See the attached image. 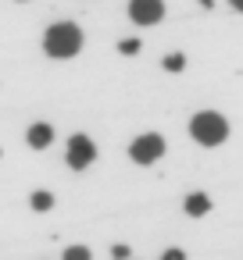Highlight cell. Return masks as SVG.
Returning a JSON list of instances; mask_svg holds the SVG:
<instances>
[{"label": "cell", "mask_w": 243, "mask_h": 260, "mask_svg": "<svg viewBox=\"0 0 243 260\" xmlns=\"http://www.w3.org/2000/svg\"><path fill=\"white\" fill-rule=\"evenodd\" d=\"M43 50H47L50 57H58V61L75 57V54L83 50V29H79L75 22H58V25H50L47 36H43Z\"/></svg>", "instance_id": "cell-1"}, {"label": "cell", "mask_w": 243, "mask_h": 260, "mask_svg": "<svg viewBox=\"0 0 243 260\" xmlns=\"http://www.w3.org/2000/svg\"><path fill=\"white\" fill-rule=\"evenodd\" d=\"M190 136H193L200 146H222V143L229 139V121H225V114H218V111H200V114L190 118Z\"/></svg>", "instance_id": "cell-2"}, {"label": "cell", "mask_w": 243, "mask_h": 260, "mask_svg": "<svg viewBox=\"0 0 243 260\" xmlns=\"http://www.w3.org/2000/svg\"><path fill=\"white\" fill-rule=\"evenodd\" d=\"M165 150H168V143H165V136H157V132L136 136V139L129 143V157H132L136 164H154L157 157H165Z\"/></svg>", "instance_id": "cell-3"}, {"label": "cell", "mask_w": 243, "mask_h": 260, "mask_svg": "<svg viewBox=\"0 0 243 260\" xmlns=\"http://www.w3.org/2000/svg\"><path fill=\"white\" fill-rule=\"evenodd\" d=\"M65 160H68L72 171H86V168L97 160V146H93V139L83 136V132H75V136L68 139V153H65Z\"/></svg>", "instance_id": "cell-4"}, {"label": "cell", "mask_w": 243, "mask_h": 260, "mask_svg": "<svg viewBox=\"0 0 243 260\" xmlns=\"http://www.w3.org/2000/svg\"><path fill=\"white\" fill-rule=\"evenodd\" d=\"M129 18L136 25H157L165 18V0H129Z\"/></svg>", "instance_id": "cell-5"}, {"label": "cell", "mask_w": 243, "mask_h": 260, "mask_svg": "<svg viewBox=\"0 0 243 260\" xmlns=\"http://www.w3.org/2000/svg\"><path fill=\"white\" fill-rule=\"evenodd\" d=\"M25 143H29L33 150H47V146L54 143V128H50V121H33L29 132H25Z\"/></svg>", "instance_id": "cell-6"}, {"label": "cell", "mask_w": 243, "mask_h": 260, "mask_svg": "<svg viewBox=\"0 0 243 260\" xmlns=\"http://www.w3.org/2000/svg\"><path fill=\"white\" fill-rule=\"evenodd\" d=\"M182 207H186L190 217H204V214L211 210V196H207V192H190V196L182 200Z\"/></svg>", "instance_id": "cell-7"}, {"label": "cell", "mask_w": 243, "mask_h": 260, "mask_svg": "<svg viewBox=\"0 0 243 260\" xmlns=\"http://www.w3.org/2000/svg\"><path fill=\"white\" fill-rule=\"evenodd\" d=\"M29 203H33V210H40V214H43V210H50V207H54V196H50L47 189H40V192H33V196H29Z\"/></svg>", "instance_id": "cell-8"}, {"label": "cell", "mask_w": 243, "mask_h": 260, "mask_svg": "<svg viewBox=\"0 0 243 260\" xmlns=\"http://www.w3.org/2000/svg\"><path fill=\"white\" fill-rule=\"evenodd\" d=\"M61 260H93V253H90V246H68Z\"/></svg>", "instance_id": "cell-9"}, {"label": "cell", "mask_w": 243, "mask_h": 260, "mask_svg": "<svg viewBox=\"0 0 243 260\" xmlns=\"http://www.w3.org/2000/svg\"><path fill=\"white\" fill-rule=\"evenodd\" d=\"M182 64H186V57H182V54H168V57L161 61V68H165V72H182Z\"/></svg>", "instance_id": "cell-10"}, {"label": "cell", "mask_w": 243, "mask_h": 260, "mask_svg": "<svg viewBox=\"0 0 243 260\" xmlns=\"http://www.w3.org/2000/svg\"><path fill=\"white\" fill-rule=\"evenodd\" d=\"M118 50H122L125 57H132V54H140V50H143V43H140V40H122V43H118Z\"/></svg>", "instance_id": "cell-11"}, {"label": "cell", "mask_w": 243, "mask_h": 260, "mask_svg": "<svg viewBox=\"0 0 243 260\" xmlns=\"http://www.w3.org/2000/svg\"><path fill=\"white\" fill-rule=\"evenodd\" d=\"M161 260H186V253H182L179 246H172V249H165V253H161Z\"/></svg>", "instance_id": "cell-12"}, {"label": "cell", "mask_w": 243, "mask_h": 260, "mask_svg": "<svg viewBox=\"0 0 243 260\" xmlns=\"http://www.w3.org/2000/svg\"><path fill=\"white\" fill-rule=\"evenodd\" d=\"M111 256H115V260H132V256H129V246H115Z\"/></svg>", "instance_id": "cell-13"}, {"label": "cell", "mask_w": 243, "mask_h": 260, "mask_svg": "<svg viewBox=\"0 0 243 260\" xmlns=\"http://www.w3.org/2000/svg\"><path fill=\"white\" fill-rule=\"evenodd\" d=\"M229 4H232L236 11H243V0H229Z\"/></svg>", "instance_id": "cell-14"}, {"label": "cell", "mask_w": 243, "mask_h": 260, "mask_svg": "<svg viewBox=\"0 0 243 260\" xmlns=\"http://www.w3.org/2000/svg\"><path fill=\"white\" fill-rule=\"evenodd\" d=\"M200 4H204V8H211V4H214V0H200Z\"/></svg>", "instance_id": "cell-15"}, {"label": "cell", "mask_w": 243, "mask_h": 260, "mask_svg": "<svg viewBox=\"0 0 243 260\" xmlns=\"http://www.w3.org/2000/svg\"><path fill=\"white\" fill-rule=\"evenodd\" d=\"M132 260H136V256H132Z\"/></svg>", "instance_id": "cell-16"}]
</instances>
